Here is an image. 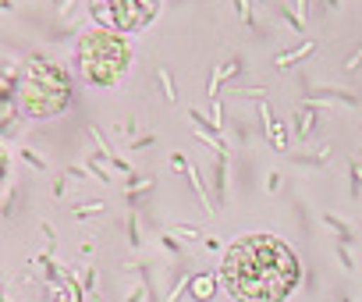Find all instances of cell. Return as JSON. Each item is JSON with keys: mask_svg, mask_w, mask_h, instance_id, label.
<instances>
[{"mask_svg": "<svg viewBox=\"0 0 362 302\" xmlns=\"http://www.w3.org/2000/svg\"><path fill=\"white\" fill-rule=\"evenodd\" d=\"M302 277L298 256L274 235L238 238L221 267V281L238 302H284Z\"/></svg>", "mask_w": 362, "mask_h": 302, "instance_id": "cell-1", "label": "cell"}, {"mask_svg": "<svg viewBox=\"0 0 362 302\" xmlns=\"http://www.w3.org/2000/svg\"><path fill=\"white\" fill-rule=\"evenodd\" d=\"M18 100H22V110L29 117H50V114H61L68 107L71 82H68V75L57 64H50V61H29L25 71H22Z\"/></svg>", "mask_w": 362, "mask_h": 302, "instance_id": "cell-2", "label": "cell"}, {"mask_svg": "<svg viewBox=\"0 0 362 302\" xmlns=\"http://www.w3.org/2000/svg\"><path fill=\"white\" fill-rule=\"evenodd\" d=\"M132 64V50L121 40V33L93 29L78 40V68L96 86H114Z\"/></svg>", "mask_w": 362, "mask_h": 302, "instance_id": "cell-3", "label": "cell"}, {"mask_svg": "<svg viewBox=\"0 0 362 302\" xmlns=\"http://www.w3.org/2000/svg\"><path fill=\"white\" fill-rule=\"evenodd\" d=\"M93 18L110 29V33H139L146 29L156 11H160V0H89Z\"/></svg>", "mask_w": 362, "mask_h": 302, "instance_id": "cell-4", "label": "cell"}, {"mask_svg": "<svg viewBox=\"0 0 362 302\" xmlns=\"http://www.w3.org/2000/svg\"><path fill=\"white\" fill-rule=\"evenodd\" d=\"M11 107H15V93H11V82L0 79V121L11 117Z\"/></svg>", "mask_w": 362, "mask_h": 302, "instance_id": "cell-5", "label": "cell"}, {"mask_svg": "<svg viewBox=\"0 0 362 302\" xmlns=\"http://www.w3.org/2000/svg\"><path fill=\"white\" fill-rule=\"evenodd\" d=\"M4 168H8V157H4V149H0V178H4Z\"/></svg>", "mask_w": 362, "mask_h": 302, "instance_id": "cell-6", "label": "cell"}]
</instances>
